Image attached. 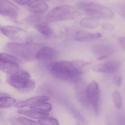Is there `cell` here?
<instances>
[{"label":"cell","mask_w":125,"mask_h":125,"mask_svg":"<svg viewBox=\"0 0 125 125\" xmlns=\"http://www.w3.org/2000/svg\"><path fill=\"white\" fill-rule=\"evenodd\" d=\"M77 125H81V124L80 123H77Z\"/></svg>","instance_id":"obj_31"},{"label":"cell","mask_w":125,"mask_h":125,"mask_svg":"<svg viewBox=\"0 0 125 125\" xmlns=\"http://www.w3.org/2000/svg\"><path fill=\"white\" fill-rule=\"evenodd\" d=\"M79 14L74 7L68 5H62L51 10L47 14L46 19L48 22H57L74 19Z\"/></svg>","instance_id":"obj_5"},{"label":"cell","mask_w":125,"mask_h":125,"mask_svg":"<svg viewBox=\"0 0 125 125\" xmlns=\"http://www.w3.org/2000/svg\"><path fill=\"white\" fill-rule=\"evenodd\" d=\"M20 61L15 56L7 53L0 54V68L2 71L9 75L17 73L20 69Z\"/></svg>","instance_id":"obj_7"},{"label":"cell","mask_w":125,"mask_h":125,"mask_svg":"<svg viewBox=\"0 0 125 125\" xmlns=\"http://www.w3.org/2000/svg\"><path fill=\"white\" fill-rule=\"evenodd\" d=\"M17 121L28 125H40L36 121L26 118L24 117H19L18 118Z\"/></svg>","instance_id":"obj_24"},{"label":"cell","mask_w":125,"mask_h":125,"mask_svg":"<svg viewBox=\"0 0 125 125\" xmlns=\"http://www.w3.org/2000/svg\"><path fill=\"white\" fill-rule=\"evenodd\" d=\"M41 45L34 43H20L10 42L6 45L5 49L7 52L27 60L35 58L36 55Z\"/></svg>","instance_id":"obj_3"},{"label":"cell","mask_w":125,"mask_h":125,"mask_svg":"<svg viewBox=\"0 0 125 125\" xmlns=\"http://www.w3.org/2000/svg\"><path fill=\"white\" fill-rule=\"evenodd\" d=\"M2 33L10 38L21 39L25 37L27 32L24 29L16 26L7 25L0 28Z\"/></svg>","instance_id":"obj_10"},{"label":"cell","mask_w":125,"mask_h":125,"mask_svg":"<svg viewBox=\"0 0 125 125\" xmlns=\"http://www.w3.org/2000/svg\"><path fill=\"white\" fill-rule=\"evenodd\" d=\"M92 51L96 54L99 55L98 60H102L107 57V56L113 53V49L110 46L104 44L94 45L92 48Z\"/></svg>","instance_id":"obj_14"},{"label":"cell","mask_w":125,"mask_h":125,"mask_svg":"<svg viewBox=\"0 0 125 125\" xmlns=\"http://www.w3.org/2000/svg\"><path fill=\"white\" fill-rule=\"evenodd\" d=\"M0 14L11 19H16L19 14V8L17 5L7 0L0 1Z\"/></svg>","instance_id":"obj_8"},{"label":"cell","mask_w":125,"mask_h":125,"mask_svg":"<svg viewBox=\"0 0 125 125\" xmlns=\"http://www.w3.org/2000/svg\"><path fill=\"white\" fill-rule=\"evenodd\" d=\"M116 123L114 122V120H113V121L112 120L110 119V120H109L107 122V125H116Z\"/></svg>","instance_id":"obj_29"},{"label":"cell","mask_w":125,"mask_h":125,"mask_svg":"<svg viewBox=\"0 0 125 125\" xmlns=\"http://www.w3.org/2000/svg\"><path fill=\"white\" fill-rule=\"evenodd\" d=\"M49 100V97L46 96H36L24 101H20L16 103L15 106L21 108L25 107H32L46 102Z\"/></svg>","instance_id":"obj_11"},{"label":"cell","mask_w":125,"mask_h":125,"mask_svg":"<svg viewBox=\"0 0 125 125\" xmlns=\"http://www.w3.org/2000/svg\"><path fill=\"white\" fill-rule=\"evenodd\" d=\"M120 62L117 61H113L103 64H99L94 66V71L101 73H111L116 71L121 66Z\"/></svg>","instance_id":"obj_12"},{"label":"cell","mask_w":125,"mask_h":125,"mask_svg":"<svg viewBox=\"0 0 125 125\" xmlns=\"http://www.w3.org/2000/svg\"><path fill=\"white\" fill-rule=\"evenodd\" d=\"M40 125H59L58 120L52 117H47L38 121Z\"/></svg>","instance_id":"obj_22"},{"label":"cell","mask_w":125,"mask_h":125,"mask_svg":"<svg viewBox=\"0 0 125 125\" xmlns=\"http://www.w3.org/2000/svg\"><path fill=\"white\" fill-rule=\"evenodd\" d=\"M17 112L19 114L36 119H42L49 115V114L47 113L42 112L32 109L31 110H20Z\"/></svg>","instance_id":"obj_17"},{"label":"cell","mask_w":125,"mask_h":125,"mask_svg":"<svg viewBox=\"0 0 125 125\" xmlns=\"http://www.w3.org/2000/svg\"><path fill=\"white\" fill-rule=\"evenodd\" d=\"M13 125H28L27 124H25L23 123H21V122H19L18 121H15L14 122L13 124Z\"/></svg>","instance_id":"obj_30"},{"label":"cell","mask_w":125,"mask_h":125,"mask_svg":"<svg viewBox=\"0 0 125 125\" xmlns=\"http://www.w3.org/2000/svg\"><path fill=\"white\" fill-rule=\"evenodd\" d=\"M112 98L115 107L117 109H120L121 107L122 102L120 94L118 91H115L113 93Z\"/></svg>","instance_id":"obj_23"},{"label":"cell","mask_w":125,"mask_h":125,"mask_svg":"<svg viewBox=\"0 0 125 125\" xmlns=\"http://www.w3.org/2000/svg\"><path fill=\"white\" fill-rule=\"evenodd\" d=\"M28 7L31 11L36 13H43L49 8L48 4L46 2L41 0L31 1Z\"/></svg>","instance_id":"obj_15"},{"label":"cell","mask_w":125,"mask_h":125,"mask_svg":"<svg viewBox=\"0 0 125 125\" xmlns=\"http://www.w3.org/2000/svg\"><path fill=\"white\" fill-rule=\"evenodd\" d=\"M14 2L21 5L28 6L31 1L29 0H15Z\"/></svg>","instance_id":"obj_27"},{"label":"cell","mask_w":125,"mask_h":125,"mask_svg":"<svg viewBox=\"0 0 125 125\" xmlns=\"http://www.w3.org/2000/svg\"><path fill=\"white\" fill-rule=\"evenodd\" d=\"M76 94L77 98L80 104L85 107L90 106L86 95V89L87 85L84 80L82 78L76 80L75 82Z\"/></svg>","instance_id":"obj_9"},{"label":"cell","mask_w":125,"mask_h":125,"mask_svg":"<svg viewBox=\"0 0 125 125\" xmlns=\"http://www.w3.org/2000/svg\"><path fill=\"white\" fill-rule=\"evenodd\" d=\"M16 102L15 99L9 96L0 97V107L1 108L10 107L13 105Z\"/></svg>","instance_id":"obj_20"},{"label":"cell","mask_w":125,"mask_h":125,"mask_svg":"<svg viewBox=\"0 0 125 125\" xmlns=\"http://www.w3.org/2000/svg\"><path fill=\"white\" fill-rule=\"evenodd\" d=\"M113 82L114 84L117 87H119L121 85L122 83V77L120 76L117 75L114 77L113 79Z\"/></svg>","instance_id":"obj_25"},{"label":"cell","mask_w":125,"mask_h":125,"mask_svg":"<svg viewBox=\"0 0 125 125\" xmlns=\"http://www.w3.org/2000/svg\"><path fill=\"white\" fill-rule=\"evenodd\" d=\"M119 43L122 49L125 52V37H120L119 39Z\"/></svg>","instance_id":"obj_26"},{"label":"cell","mask_w":125,"mask_h":125,"mask_svg":"<svg viewBox=\"0 0 125 125\" xmlns=\"http://www.w3.org/2000/svg\"><path fill=\"white\" fill-rule=\"evenodd\" d=\"M35 27L38 31L44 36L50 37L53 35V30L46 22L39 23Z\"/></svg>","instance_id":"obj_18"},{"label":"cell","mask_w":125,"mask_h":125,"mask_svg":"<svg viewBox=\"0 0 125 125\" xmlns=\"http://www.w3.org/2000/svg\"><path fill=\"white\" fill-rule=\"evenodd\" d=\"M31 76L28 72L20 69L17 73L9 75L7 82L10 85L22 92H29L35 86V82L31 80Z\"/></svg>","instance_id":"obj_4"},{"label":"cell","mask_w":125,"mask_h":125,"mask_svg":"<svg viewBox=\"0 0 125 125\" xmlns=\"http://www.w3.org/2000/svg\"><path fill=\"white\" fill-rule=\"evenodd\" d=\"M101 36V33H91L84 31H78L75 33L74 39L78 41H84L99 38Z\"/></svg>","instance_id":"obj_16"},{"label":"cell","mask_w":125,"mask_h":125,"mask_svg":"<svg viewBox=\"0 0 125 125\" xmlns=\"http://www.w3.org/2000/svg\"><path fill=\"white\" fill-rule=\"evenodd\" d=\"M89 63L82 60L58 61L52 66L50 73L57 79L75 82L81 78L85 67Z\"/></svg>","instance_id":"obj_1"},{"label":"cell","mask_w":125,"mask_h":125,"mask_svg":"<svg viewBox=\"0 0 125 125\" xmlns=\"http://www.w3.org/2000/svg\"><path fill=\"white\" fill-rule=\"evenodd\" d=\"M77 7L91 18L110 19L114 16L112 11L106 6L91 1H82Z\"/></svg>","instance_id":"obj_2"},{"label":"cell","mask_w":125,"mask_h":125,"mask_svg":"<svg viewBox=\"0 0 125 125\" xmlns=\"http://www.w3.org/2000/svg\"><path fill=\"white\" fill-rule=\"evenodd\" d=\"M102 28L105 30H110L113 28V27L112 25L109 24H106L102 25Z\"/></svg>","instance_id":"obj_28"},{"label":"cell","mask_w":125,"mask_h":125,"mask_svg":"<svg viewBox=\"0 0 125 125\" xmlns=\"http://www.w3.org/2000/svg\"><path fill=\"white\" fill-rule=\"evenodd\" d=\"M30 108L32 109L42 112L47 113L51 111L52 107L50 103L46 102L36 106L31 107Z\"/></svg>","instance_id":"obj_21"},{"label":"cell","mask_w":125,"mask_h":125,"mask_svg":"<svg viewBox=\"0 0 125 125\" xmlns=\"http://www.w3.org/2000/svg\"><path fill=\"white\" fill-rule=\"evenodd\" d=\"M86 95L88 100L96 115L100 112L101 91L98 83L93 80L87 85Z\"/></svg>","instance_id":"obj_6"},{"label":"cell","mask_w":125,"mask_h":125,"mask_svg":"<svg viewBox=\"0 0 125 125\" xmlns=\"http://www.w3.org/2000/svg\"><path fill=\"white\" fill-rule=\"evenodd\" d=\"M56 55V52L53 48L44 47L39 49L36 55L35 58L42 61L52 60Z\"/></svg>","instance_id":"obj_13"},{"label":"cell","mask_w":125,"mask_h":125,"mask_svg":"<svg viewBox=\"0 0 125 125\" xmlns=\"http://www.w3.org/2000/svg\"><path fill=\"white\" fill-rule=\"evenodd\" d=\"M80 24L82 26L90 29H94L97 27L99 22L96 19L91 17H85L80 21Z\"/></svg>","instance_id":"obj_19"}]
</instances>
